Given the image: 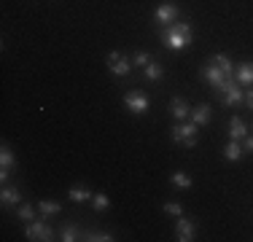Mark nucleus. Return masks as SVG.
Returning a JSON list of instances; mask_svg holds the SVG:
<instances>
[{"label": "nucleus", "mask_w": 253, "mask_h": 242, "mask_svg": "<svg viewBox=\"0 0 253 242\" xmlns=\"http://www.w3.org/2000/svg\"><path fill=\"white\" fill-rule=\"evenodd\" d=\"M143 76H146V81L151 83H159L162 78H165V68H162V62H156V59H151V62L143 68Z\"/></svg>", "instance_id": "obj_21"}, {"label": "nucleus", "mask_w": 253, "mask_h": 242, "mask_svg": "<svg viewBox=\"0 0 253 242\" xmlns=\"http://www.w3.org/2000/svg\"><path fill=\"white\" fill-rule=\"evenodd\" d=\"M159 40L167 51H186V48L194 43L191 22H172L167 27H159Z\"/></svg>", "instance_id": "obj_1"}, {"label": "nucleus", "mask_w": 253, "mask_h": 242, "mask_svg": "<svg viewBox=\"0 0 253 242\" xmlns=\"http://www.w3.org/2000/svg\"><path fill=\"white\" fill-rule=\"evenodd\" d=\"M59 213H62V204L59 202H51V199H41L38 202V215L51 218V215H59Z\"/></svg>", "instance_id": "obj_22"}, {"label": "nucleus", "mask_w": 253, "mask_h": 242, "mask_svg": "<svg viewBox=\"0 0 253 242\" xmlns=\"http://www.w3.org/2000/svg\"><path fill=\"white\" fill-rule=\"evenodd\" d=\"M191 121H194L197 126H205V124H210V119H213V108L208 105V102H200V105H194L191 108Z\"/></svg>", "instance_id": "obj_14"}, {"label": "nucleus", "mask_w": 253, "mask_h": 242, "mask_svg": "<svg viewBox=\"0 0 253 242\" xmlns=\"http://www.w3.org/2000/svg\"><path fill=\"white\" fill-rule=\"evenodd\" d=\"M234 81L240 86H253V62H240L234 68Z\"/></svg>", "instance_id": "obj_16"}, {"label": "nucleus", "mask_w": 253, "mask_h": 242, "mask_svg": "<svg viewBox=\"0 0 253 242\" xmlns=\"http://www.w3.org/2000/svg\"><path fill=\"white\" fill-rule=\"evenodd\" d=\"M19 202H22V191H19V186H3V191H0V204H3V210L16 207Z\"/></svg>", "instance_id": "obj_13"}, {"label": "nucleus", "mask_w": 253, "mask_h": 242, "mask_svg": "<svg viewBox=\"0 0 253 242\" xmlns=\"http://www.w3.org/2000/svg\"><path fill=\"white\" fill-rule=\"evenodd\" d=\"M208 62H210V65H215L218 70H224L226 76H232V78H234V68H237V65L232 62V57H229V54H213V57H210Z\"/></svg>", "instance_id": "obj_19"}, {"label": "nucleus", "mask_w": 253, "mask_h": 242, "mask_svg": "<svg viewBox=\"0 0 253 242\" xmlns=\"http://www.w3.org/2000/svg\"><path fill=\"white\" fill-rule=\"evenodd\" d=\"M105 65H108V73L116 78H129L132 70H135V65H132V59L126 57L122 51H111L105 57Z\"/></svg>", "instance_id": "obj_4"}, {"label": "nucleus", "mask_w": 253, "mask_h": 242, "mask_svg": "<svg viewBox=\"0 0 253 242\" xmlns=\"http://www.w3.org/2000/svg\"><path fill=\"white\" fill-rule=\"evenodd\" d=\"M170 137H172V143H180V145H186V148H197V137H200V126H197L191 119H186V121H178V124L170 129Z\"/></svg>", "instance_id": "obj_2"}, {"label": "nucleus", "mask_w": 253, "mask_h": 242, "mask_svg": "<svg viewBox=\"0 0 253 242\" xmlns=\"http://www.w3.org/2000/svg\"><path fill=\"white\" fill-rule=\"evenodd\" d=\"M243 148H245V154H253V132H248V135H245Z\"/></svg>", "instance_id": "obj_28"}, {"label": "nucleus", "mask_w": 253, "mask_h": 242, "mask_svg": "<svg viewBox=\"0 0 253 242\" xmlns=\"http://www.w3.org/2000/svg\"><path fill=\"white\" fill-rule=\"evenodd\" d=\"M178 16H180V11H178L175 3H162V5H156V11H154V22L159 24V27H167V24L178 22Z\"/></svg>", "instance_id": "obj_6"}, {"label": "nucleus", "mask_w": 253, "mask_h": 242, "mask_svg": "<svg viewBox=\"0 0 253 242\" xmlns=\"http://www.w3.org/2000/svg\"><path fill=\"white\" fill-rule=\"evenodd\" d=\"M251 132H253V124H251Z\"/></svg>", "instance_id": "obj_30"}, {"label": "nucleus", "mask_w": 253, "mask_h": 242, "mask_svg": "<svg viewBox=\"0 0 253 242\" xmlns=\"http://www.w3.org/2000/svg\"><path fill=\"white\" fill-rule=\"evenodd\" d=\"M251 132V126L245 124L240 116H232L229 119V124H226V135H229V140H245V135Z\"/></svg>", "instance_id": "obj_11"}, {"label": "nucleus", "mask_w": 253, "mask_h": 242, "mask_svg": "<svg viewBox=\"0 0 253 242\" xmlns=\"http://www.w3.org/2000/svg\"><path fill=\"white\" fill-rule=\"evenodd\" d=\"M151 59H154V57H151L148 51H135V54H132V65H135V68H140V70L146 68Z\"/></svg>", "instance_id": "obj_27"}, {"label": "nucleus", "mask_w": 253, "mask_h": 242, "mask_svg": "<svg viewBox=\"0 0 253 242\" xmlns=\"http://www.w3.org/2000/svg\"><path fill=\"white\" fill-rule=\"evenodd\" d=\"M92 197H94V191L89 189V186H84V183H73L68 189V199L73 204H84V202H92Z\"/></svg>", "instance_id": "obj_12"}, {"label": "nucleus", "mask_w": 253, "mask_h": 242, "mask_svg": "<svg viewBox=\"0 0 253 242\" xmlns=\"http://www.w3.org/2000/svg\"><path fill=\"white\" fill-rule=\"evenodd\" d=\"M16 167V156H14V151L8 148V143H3L0 145V183H8V175H11V169Z\"/></svg>", "instance_id": "obj_7"}, {"label": "nucleus", "mask_w": 253, "mask_h": 242, "mask_svg": "<svg viewBox=\"0 0 253 242\" xmlns=\"http://www.w3.org/2000/svg\"><path fill=\"white\" fill-rule=\"evenodd\" d=\"M245 105H248L251 111H253V86L248 89V92H245Z\"/></svg>", "instance_id": "obj_29"}, {"label": "nucleus", "mask_w": 253, "mask_h": 242, "mask_svg": "<svg viewBox=\"0 0 253 242\" xmlns=\"http://www.w3.org/2000/svg\"><path fill=\"white\" fill-rule=\"evenodd\" d=\"M25 240H30V242H51L54 240V229L46 221H30V223H25Z\"/></svg>", "instance_id": "obj_5"}, {"label": "nucleus", "mask_w": 253, "mask_h": 242, "mask_svg": "<svg viewBox=\"0 0 253 242\" xmlns=\"http://www.w3.org/2000/svg\"><path fill=\"white\" fill-rule=\"evenodd\" d=\"M35 213H38V207H35V204H30V202H25V204H19V207H16V221L30 223V221H35Z\"/></svg>", "instance_id": "obj_23"}, {"label": "nucleus", "mask_w": 253, "mask_h": 242, "mask_svg": "<svg viewBox=\"0 0 253 242\" xmlns=\"http://www.w3.org/2000/svg\"><path fill=\"white\" fill-rule=\"evenodd\" d=\"M221 102H224L226 108H237V105H243V102H245V86H240V83L234 81L232 86H229L226 92L221 94Z\"/></svg>", "instance_id": "obj_10"}, {"label": "nucleus", "mask_w": 253, "mask_h": 242, "mask_svg": "<svg viewBox=\"0 0 253 242\" xmlns=\"http://www.w3.org/2000/svg\"><path fill=\"white\" fill-rule=\"evenodd\" d=\"M200 76H202V78H205V81H208L213 89H215V86H221L224 81H229V78H232V76H226L224 70H218L215 65H210V62H205V65H202Z\"/></svg>", "instance_id": "obj_9"}, {"label": "nucleus", "mask_w": 253, "mask_h": 242, "mask_svg": "<svg viewBox=\"0 0 253 242\" xmlns=\"http://www.w3.org/2000/svg\"><path fill=\"white\" fill-rule=\"evenodd\" d=\"M243 154H245L243 140H229V143L224 145V159L232 161V164H237V161L243 159Z\"/></svg>", "instance_id": "obj_17"}, {"label": "nucleus", "mask_w": 253, "mask_h": 242, "mask_svg": "<svg viewBox=\"0 0 253 242\" xmlns=\"http://www.w3.org/2000/svg\"><path fill=\"white\" fill-rule=\"evenodd\" d=\"M175 240L178 242H194L197 240V226L191 218H186V215L175 218Z\"/></svg>", "instance_id": "obj_8"}, {"label": "nucleus", "mask_w": 253, "mask_h": 242, "mask_svg": "<svg viewBox=\"0 0 253 242\" xmlns=\"http://www.w3.org/2000/svg\"><path fill=\"white\" fill-rule=\"evenodd\" d=\"M84 237V232H81V226L73 221H68V223H62L59 226V240L62 242H76V240H81Z\"/></svg>", "instance_id": "obj_18"}, {"label": "nucleus", "mask_w": 253, "mask_h": 242, "mask_svg": "<svg viewBox=\"0 0 253 242\" xmlns=\"http://www.w3.org/2000/svg\"><path fill=\"white\" fill-rule=\"evenodd\" d=\"M81 240H86V242H113L116 237H113L111 232H100V229H92V232H84Z\"/></svg>", "instance_id": "obj_24"}, {"label": "nucleus", "mask_w": 253, "mask_h": 242, "mask_svg": "<svg viewBox=\"0 0 253 242\" xmlns=\"http://www.w3.org/2000/svg\"><path fill=\"white\" fill-rule=\"evenodd\" d=\"M170 183L175 186V189H180V191H189L191 186H194V178H191L189 172H183V169H175V172L170 175Z\"/></svg>", "instance_id": "obj_20"}, {"label": "nucleus", "mask_w": 253, "mask_h": 242, "mask_svg": "<svg viewBox=\"0 0 253 242\" xmlns=\"http://www.w3.org/2000/svg\"><path fill=\"white\" fill-rule=\"evenodd\" d=\"M126 113H132V116H146L148 111H151V97L146 92H137V89H132V92H126L122 97Z\"/></svg>", "instance_id": "obj_3"}, {"label": "nucleus", "mask_w": 253, "mask_h": 242, "mask_svg": "<svg viewBox=\"0 0 253 242\" xmlns=\"http://www.w3.org/2000/svg\"><path fill=\"white\" fill-rule=\"evenodd\" d=\"M170 113H172L175 121H186L191 116V108H189V102H186L183 97H172L170 100Z\"/></svg>", "instance_id": "obj_15"}, {"label": "nucleus", "mask_w": 253, "mask_h": 242, "mask_svg": "<svg viewBox=\"0 0 253 242\" xmlns=\"http://www.w3.org/2000/svg\"><path fill=\"white\" fill-rule=\"evenodd\" d=\"M108 207H111V199H108V194L94 191V197H92V210H94V213H105Z\"/></svg>", "instance_id": "obj_25"}, {"label": "nucleus", "mask_w": 253, "mask_h": 242, "mask_svg": "<svg viewBox=\"0 0 253 242\" xmlns=\"http://www.w3.org/2000/svg\"><path fill=\"white\" fill-rule=\"evenodd\" d=\"M162 210H165V215H170V218L186 215V210H183V204H180V202H165V204H162Z\"/></svg>", "instance_id": "obj_26"}]
</instances>
